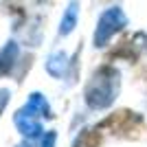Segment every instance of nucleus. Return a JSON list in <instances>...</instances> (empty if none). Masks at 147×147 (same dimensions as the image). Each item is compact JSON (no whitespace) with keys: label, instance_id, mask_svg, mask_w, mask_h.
Returning <instances> with one entry per match:
<instances>
[{"label":"nucleus","instance_id":"obj_1","mask_svg":"<svg viewBox=\"0 0 147 147\" xmlns=\"http://www.w3.org/2000/svg\"><path fill=\"white\" fill-rule=\"evenodd\" d=\"M99 127H110L112 134H121V136H136L143 127V121L141 117H136L134 112H127V110H121V112H114L105 119Z\"/></svg>","mask_w":147,"mask_h":147}]
</instances>
